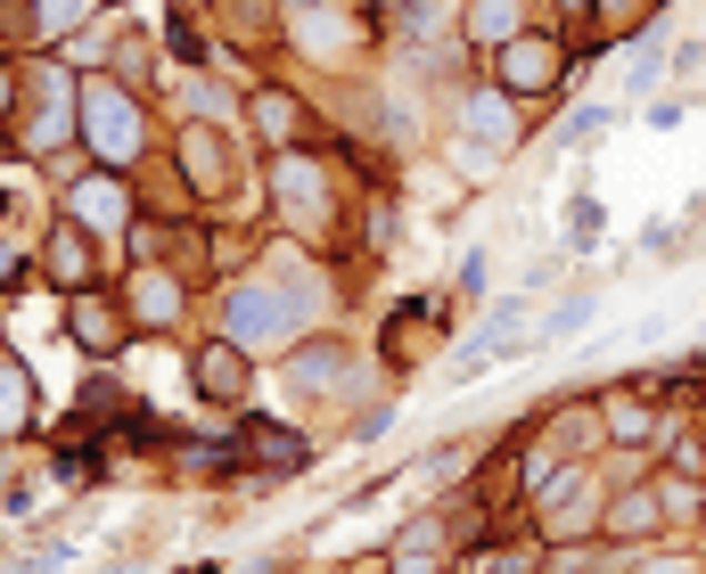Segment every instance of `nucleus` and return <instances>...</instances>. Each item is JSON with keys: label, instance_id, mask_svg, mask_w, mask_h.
<instances>
[{"label": "nucleus", "instance_id": "nucleus-1", "mask_svg": "<svg viewBox=\"0 0 706 574\" xmlns=\"http://www.w3.org/2000/svg\"><path fill=\"white\" fill-rule=\"evenodd\" d=\"M198 386L214 394V402H231V394L246 386V361H231V345H205V353H198Z\"/></svg>", "mask_w": 706, "mask_h": 574}, {"label": "nucleus", "instance_id": "nucleus-2", "mask_svg": "<svg viewBox=\"0 0 706 574\" xmlns=\"http://www.w3.org/2000/svg\"><path fill=\"white\" fill-rule=\"evenodd\" d=\"M91 140H115V164L132 157V115L115 108V99H91Z\"/></svg>", "mask_w": 706, "mask_h": 574}, {"label": "nucleus", "instance_id": "nucleus-3", "mask_svg": "<svg viewBox=\"0 0 706 574\" xmlns=\"http://www.w3.org/2000/svg\"><path fill=\"white\" fill-rule=\"evenodd\" d=\"M476 41H517V0H476Z\"/></svg>", "mask_w": 706, "mask_h": 574}, {"label": "nucleus", "instance_id": "nucleus-4", "mask_svg": "<svg viewBox=\"0 0 706 574\" xmlns=\"http://www.w3.org/2000/svg\"><path fill=\"white\" fill-rule=\"evenodd\" d=\"M599 132H608V108H584V115H567V132H558V140H567V148H592Z\"/></svg>", "mask_w": 706, "mask_h": 574}, {"label": "nucleus", "instance_id": "nucleus-5", "mask_svg": "<svg viewBox=\"0 0 706 574\" xmlns=\"http://www.w3.org/2000/svg\"><path fill=\"white\" fill-rule=\"evenodd\" d=\"M74 329L91 336V345H108V336H115V321H108V312H99V304H82V312H74Z\"/></svg>", "mask_w": 706, "mask_h": 574}, {"label": "nucleus", "instance_id": "nucleus-6", "mask_svg": "<svg viewBox=\"0 0 706 574\" xmlns=\"http://www.w3.org/2000/svg\"><path fill=\"white\" fill-rule=\"evenodd\" d=\"M657 82V26H649V41H641V58H633V91H649Z\"/></svg>", "mask_w": 706, "mask_h": 574}]
</instances>
